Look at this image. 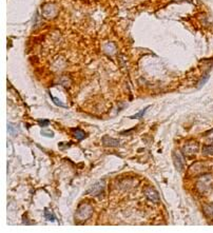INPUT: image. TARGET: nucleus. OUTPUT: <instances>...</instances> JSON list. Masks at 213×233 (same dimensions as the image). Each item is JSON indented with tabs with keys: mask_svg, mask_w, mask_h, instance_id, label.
Masks as SVG:
<instances>
[{
	"mask_svg": "<svg viewBox=\"0 0 213 233\" xmlns=\"http://www.w3.org/2000/svg\"><path fill=\"white\" fill-rule=\"evenodd\" d=\"M103 190V181H98L94 185V186H92L91 188L89 189L88 191H87V194H90L92 196H96V195H99Z\"/></svg>",
	"mask_w": 213,
	"mask_h": 233,
	"instance_id": "f257e3e1",
	"label": "nucleus"
},
{
	"mask_svg": "<svg viewBox=\"0 0 213 233\" xmlns=\"http://www.w3.org/2000/svg\"><path fill=\"white\" fill-rule=\"evenodd\" d=\"M146 195H147V197L150 200H152L154 203H158V202H159V196H158L157 192L155 191L154 189L148 188L147 190H146Z\"/></svg>",
	"mask_w": 213,
	"mask_h": 233,
	"instance_id": "f03ea898",
	"label": "nucleus"
},
{
	"mask_svg": "<svg viewBox=\"0 0 213 233\" xmlns=\"http://www.w3.org/2000/svg\"><path fill=\"white\" fill-rule=\"evenodd\" d=\"M173 159H174V164L175 167L177 168V170L182 171L184 167V159L182 157V155H180L179 153H174L173 154Z\"/></svg>",
	"mask_w": 213,
	"mask_h": 233,
	"instance_id": "7ed1b4c3",
	"label": "nucleus"
},
{
	"mask_svg": "<svg viewBox=\"0 0 213 233\" xmlns=\"http://www.w3.org/2000/svg\"><path fill=\"white\" fill-rule=\"evenodd\" d=\"M103 144L105 146H109V147H117L119 146V140L117 139H113V138H110L109 136H103Z\"/></svg>",
	"mask_w": 213,
	"mask_h": 233,
	"instance_id": "20e7f679",
	"label": "nucleus"
},
{
	"mask_svg": "<svg viewBox=\"0 0 213 233\" xmlns=\"http://www.w3.org/2000/svg\"><path fill=\"white\" fill-rule=\"evenodd\" d=\"M184 153L188 154V155H192L197 151V144H188L184 147Z\"/></svg>",
	"mask_w": 213,
	"mask_h": 233,
	"instance_id": "39448f33",
	"label": "nucleus"
},
{
	"mask_svg": "<svg viewBox=\"0 0 213 233\" xmlns=\"http://www.w3.org/2000/svg\"><path fill=\"white\" fill-rule=\"evenodd\" d=\"M73 133H74V136L78 140H82L86 137V133L83 131L79 130V129H73Z\"/></svg>",
	"mask_w": 213,
	"mask_h": 233,
	"instance_id": "423d86ee",
	"label": "nucleus"
},
{
	"mask_svg": "<svg viewBox=\"0 0 213 233\" xmlns=\"http://www.w3.org/2000/svg\"><path fill=\"white\" fill-rule=\"evenodd\" d=\"M148 109H149V105H148V107H146L144 110H141L140 112H138L137 114H135V115H132V116H130V118H131V119H137V118H140L141 116H144L145 113H146V111H147Z\"/></svg>",
	"mask_w": 213,
	"mask_h": 233,
	"instance_id": "0eeeda50",
	"label": "nucleus"
},
{
	"mask_svg": "<svg viewBox=\"0 0 213 233\" xmlns=\"http://www.w3.org/2000/svg\"><path fill=\"white\" fill-rule=\"evenodd\" d=\"M44 217H45L47 220H55V219H56L55 215L53 214L52 211L47 210V209H45V212H44Z\"/></svg>",
	"mask_w": 213,
	"mask_h": 233,
	"instance_id": "6e6552de",
	"label": "nucleus"
},
{
	"mask_svg": "<svg viewBox=\"0 0 213 233\" xmlns=\"http://www.w3.org/2000/svg\"><path fill=\"white\" fill-rule=\"evenodd\" d=\"M203 152L205 154H213V144H208L203 148Z\"/></svg>",
	"mask_w": 213,
	"mask_h": 233,
	"instance_id": "1a4fd4ad",
	"label": "nucleus"
},
{
	"mask_svg": "<svg viewBox=\"0 0 213 233\" xmlns=\"http://www.w3.org/2000/svg\"><path fill=\"white\" fill-rule=\"evenodd\" d=\"M38 123L40 127H42V128H44V127H47V126L50 125V120L49 119H39L38 120Z\"/></svg>",
	"mask_w": 213,
	"mask_h": 233,
	"instance_id": "9d476101",
	"label": "nucleus"
},
{
	"mask_svg": "<svg viewBox=\"0 0 213 233\" xmlns=\"http://www.w3.org/2000/svg\"><path fill=\"white\" fill-rule=\"evenodd\" d=\"M41 134H42V135H44V136H47V137H53V136H54V133H53L52 131H44V130H42Z\"/></svg>",
	"mask_w": 213,
	"mask_h": 233,
	"instance_id": "9b49d317",
	"label": "nucleus"
},
{
	"mask_svg": "<svg viewBox=\"0 0 213 233\" xmlns=\"http://www.w3.org/2000/svg\"><path fill=\"white\" fill-rule=\"evenodd\" d=\"M51 97H52L53 101H54V103H55V105H60V107H64V108H66V105H64V103H61L60 100H58V99H57V98L53 97V96H51Z\"/></svg>",
	"mask_w": 213,
	"mask_h": 233,
	"instance_id": "f8f14e48",
	"label": "nucleus"
},
{
	"mask_svg": "<svg viewBox=\"0 0 213 233\" xmlns=\"http://www.w3.org/2000/svg\"><path fill=\"white\" fill-rule=\"evenodd\" d=\"M208 79H209V76L207 75V76H206V77H205V79H204V80H202V81H200V83H199V87L202 86V84H204V83H205L206 81L208 80Z\"/></svg>",
	"mask_w": 213,
	"mask_h": 233,
	"instance_id": "ddd939ff",
	"label": "nucleus"
}]
</instances>
